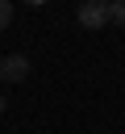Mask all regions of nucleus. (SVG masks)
Instances as JSON below:
<instances>
[{
    "label": "nucleus",
    "instance_id": "1",
    "mask_svg": "<svg viewBox=\"0 0 125 134\" xmlns=\"http://www.w3.org/2000/svg\"><path fill=\"white\" fill-rule=\"evenodd\" d=\"M75 21L83 29H104L108 25V0H83L79 13H75Z\"/></svg>",
    "mask_w": 125,
    "mask_h": 134
},
{
    "label": "nucleus",
    "instance_id": "2",
    "mask_svg": "<svg viewBox=\"0 0 125 134\" xmlns=\"http://www.w3.org/2000/svg\"><path fill=\"white\" fill-rule=\"evenodd\" d=\"M25 75H29V59H25V54H4V59H0V80L17 84V80H25Z\"/></svg>",
    "mask_w": 125,
    "mask_h": 134
},
{
    "label": "nucleus",
    "instance_id": "3",
    "mask_svg": "<svg viewBox=\"0 0 125 134\" xmlns=\"http://www.w3.org/2000/svg\"><path fill=\"white\" fill-rule=\"evenodd\" d=\"M108 21L125 25V0H108Z\"/></svg>",
    "mask_w": 125,
    "mask_h": 134
},
{
    "label": "nucleus",
    "instance_id": "4",
    "mask_svg": "<svg viewBox=\"0 0 125 134\" xmlns=\"http://www.w3.org/2000/svg\"><path fill=\"white\" fill-rule=\"evenodd\" d=\"M12 25V0H0V29Z\"/></svg>",
    "mask_w": 125,
    "mask_h": 134
},
{
    "label": "nucleus",
    "instance_id": "5",
    "mask_svg": "<svg viewBox=\"0 0 125 134\" xmlns=\"http://www.w3.org/2000/svg\"><path fill=\"white\" fill-rule=\"evenodd\" d=\"M0 113H4V96H0Z\"/></svg>",
    "mask_w": 125,
    "mask_h": 134
}]
</instances>
